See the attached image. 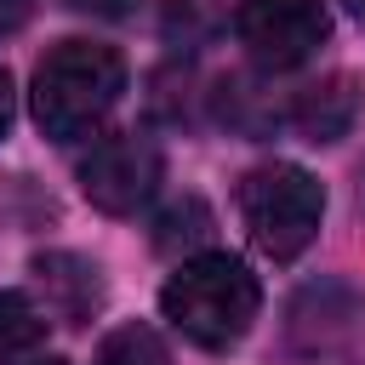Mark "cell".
Masks as SVG:
<instances>
[{"instance_id": "obj_8", "label": "cell", "mask_w": 365, "mask_h": 365, "mask_svg": "<svg viewBox=\"0 0 365 365\" xmlns=\"http://www.w3.org/2000/svg\"><path fill=\"white\" fill-rule=\"evenodd\" d=\"M46 342V314L23 291H0V359H17Z\"/></svg>"}, {"instance_id": "obj_1", "label": "cell", "mask_w": 365, "mask_h": 365, "mask_svg": "<svg viewBox=\"0 0 365 365\" xmlns=\"http://www.w3.org/2000/svg\"><path fill=\"white\" fill-rule=\"evenodd\" d=\"M120 91H125V57L114 46L57 40L40 57V68H34L29 108H34V125L51 143H80V137H91L108 120Z\"/></svg>"}, {"instance_id": "obj_4", "label": "cell", "mask_w": 365, "mask_h": 365, "mask_svg": "<svg viewBox=\"0 0 365 365\" xmlns=\"http://www.w3.org/2000/svg\"><path fill=\"white\" fill-rule=\"evenodd\" d=\"M160 177H165V160L137 131H114L80 160V194L108 217H131L137 205H148Z\"/></svg>"}, {"instance_id": "obj_5", "label": "cell", "mask_w": 365, "mask_h": 365, "mask_svg": "<svg viewBox=\"0 0 365 365\" xmlns=\"http://www.w3.org/2000/svg\"><path fill=\"white\" fill-rule=\"evenodd\" d=\"M234 29H240V46L251 51V63L297 68V63H308L325 46L331 17H325L319 0H245Z\"/></svg>"}, {"instance_id": "obj_12", "label": "cell", "mask_w": 365, "mask_h": 365, "mask_svg": "<svg viewBox=\"0 0 365 365\" xmlns=\"http://www.w3.org/2000/svg\"><path fill=\"white\" fill-rule=\"evenodd\" d=\"M34 17V0H0V34H17Z\"/></svg>"}, {"instance_id": "obj_10", "label": "cell", "mask_w": 365, "mask_h": 365, "mask_svg": "<svg viewBox=\"0 0 365 365\" xmlns=\"http://www.w3.org/2000/svg\"><path fill=\"white\" fill-rule=\"evenodd\" d=\"M205 228H211V211H205V200H177L165 217H160V228H154V245L160 251H177V245H200L205 240Z\"/></svg>"}, {"instance_id": "obj_11", "label": "cell", "mask_w": 365, "mask_h": 365, "mask_svg": "<svg viewBox=\"0 0 365 365\" xmlns=\"http://www.w3.org/2000/svg\"><path fill=\"white\" fill-rule=\"evenodd\" d=\"M63 6H68V11H86V17H108V23L137 11V0H63Z\"/></svg>"}, {"instance_id": "obj_15", "label": "cell", "mask_w": 365, "mask_h": 365, "mask_svg": "<svg viewBox=\"0 0 365 365\" xmlns=\"http://www.w3.org/2000/svg\"><path fill=\"white\" fill-rule=\"evenodd\" d=\"M46 365H63V359H46Z\"/></svg>"}, {"instance_id": "obj_14", "label": "cell", "mask_w": 365, "mask_h": 365, "mask_svg": "<svg viewBox=\"0 0 365 365\" xmlns=\"http://www.w3.org/2000/svg\"><path fill=\"white\" fill-rule=\"evenodd\" d=\"M342 6H348V11H354V17L365 23V0H342Z\"/></svg>"}, {"instance_id": "obj_3", "label": "cell", "mask_w": 365, "mask_h": 365, "mask_svg": "<svg viewBox=\"0 0 365 365\" xmlns=\"http://www.w3.org/2000/svg\"><path fill=\"white\" fill-rule=\"evenodd\" d=\"M240 217L251 228V245L274 262H291L314 245L319 234V217H325V188L319 177H308L302 165H257L245 182H240Z\"/></svg>"}, {"instance_id": "obj_7", "label": "cell", "mask_w": 365, "mask_h": 365, "mask_svg": "<svg viewBox=\"0 0 365 365\" xmlns=\"http://www.w3.org/2000/svg\"><path fill=\"white\" fill-rule=\"evenodd\" d=\"M354 108H359L354 80L336 74V80H325V86H308V91L297 97L291 120H297V131H302L308 143H336V137L354 125Z\"/></svg>"}, {"instance_id": "obj_6", "label": "cell", "mask_w": 365, "mask_h": 365, "mask_svg": "<svg viewBox=\"0 0 365 365\" xmlns=\"http://www.w3.org/2000/svg\"><path fill=\"white\" fill-rule=\"evenodd\" d=\"M34 274H40V285H46V302H51L68 325L91 319V308L103 302V279H97V268H91L86 257L46 251V257H34Z\"/></svg>"}, {"instance_id": "obj_9", "label": "cell", "mask_w": 365, "mask_h": 365, "mask_svg": "<svg viewBox=\"0 0 365 365\" xmlns=\"http://www.w3.org/2000/svg\"><path fill=\"white\" fill-rule=\"evenodd\" d=\"M97 365H171V354L148 325H120L114 336H103Z\"/></svg>"}, {"instance_id": "obj_2", "label": "cell", "mask_w": 365, "mask_h": 365, "mask_svg": "<svg viewBox=\"0 0 365 365\" xmlns=\"http://www.w3.org/2000/svg\"><path fill=\"white\" fill-rule=\"evenodd\" d=\"M262 308V291H257V274L228 257V251H200V257H182L177 274L160 285V314L200 348L222 354L234 348L251 319Z\"/></svg>"}, {"instance_id": "obj_13", "label": "cell", "mask_w": 365, "mask_h": 365, "mask_svg": "<svg viewBox=\"0 0 365 365\" xmlns=\"http://www.w3.org/2000/svg\"><path fill=\"white\" fill-rule=\"evenodd\" d=\"M11 114H17V91H11V74L0 68V137L11 131Z\"/></svg>"}]
</instances>
